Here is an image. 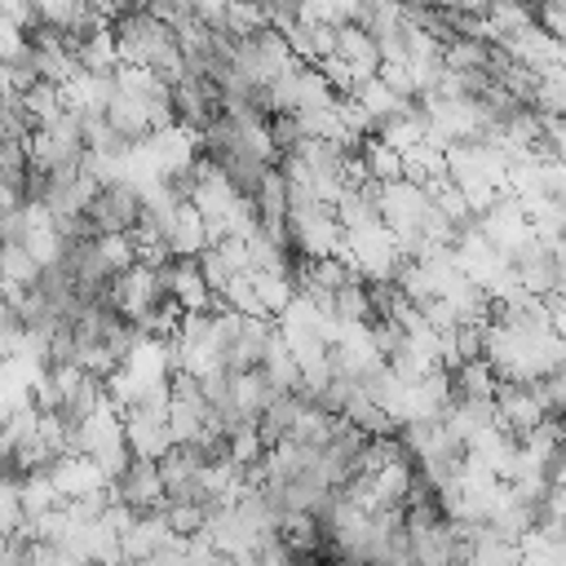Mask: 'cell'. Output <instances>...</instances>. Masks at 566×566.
Returning <instances> with one entry per match:
<instances>
[{"mask_svg": "<svg viewBox=\"0 0 566 566\" xmlns=\"http://www.w3.org/2000/svg\"><path fill=\"white\" fill-rule=\"evenodd\" d=\"M40 274H44L40 256H35L22 239H4V279H9V283L31 287V283H40Z\"/></svg>", "mask_w": 566, "mask_h": 566, "instance_id": "e0dca14e", "label": "cell"}, {"mask_svg": "<svg viewBox=\"0 0 566 566\" xmlns=\"http://www.w3.org/2000/svg\"><path fill=\"white\" fill-rule=\"evenodd\" d=\"M363 159H367V168H371L376 181H398V177H407V155H402L394 142H385L380 133L363 137Z\"/></svg>", "mask_w": 566, "mask_h": 566, "instance_id": "9a60e30c", "label": "cell"}, {"mask_svg": "<svg viewBox=\"0 0 566 566\" xmlns=\"http://www.w3.org/2000/svg\"><path fill=\"white\" fill-rule=\"evenodd\" d=\"M159 279H164V292H168L181 310H203V314H212V310L226 305V296L212 292V283H208V274H203V265H199V256H172L168 265H159Z\"/></svg>", "mask_w": 566, "mask_h": 566, "instance_id": "6da1fadb", "label": "cell"}, {"mask_svg": "<svg viewBox=\"0 0 566 566\" xmlns=\"http://www.w3.org/2000/svg\"><path fill=\"white\" fill-rule=\"evenodd\" d=\"M164 513H168V526L177 535H199L212 517V504H203V500H164Z\"/></svg>", "mask_w": 566, "mask_h": 566, "instance_id": "ac0fdd59", "label": "cell"}, {"mask_svg": "<svg viewBox=\"0 0 566 566\" xmlns=\"http://www.w3.org/2000/svg\"><path fill=\"white\" fill-rule=\"evenodd\" d=\"M226 305H234L239 314H265V305H261V296H256V283H252V274L248 270H234V279L226 283Z\"/></svg>", "mask_w": 566, "mask_h": 566, "instance_id": "ffe728a7", "label": "cell"}, {"mask_svg": "<svg viewBox=\"0 0 566 566\" xmlns=\"http://www.w3.org/2000/svg\"><path fill=\"white\" fill-rule=\"evenodd\" d=\"M164 296H168V292H164L159 270H155V265H146V261H137V265H128V270H119V274L111 279L106 305H111V310H119L124 318H142V314H146V310H155Z\"/></svg>", "mask_w": 566, "mask_h": 566, "instance_id": "7a4b0ae2", "label": "cell"}, {"mask_svg": "<svg viewBox=\"0 0 566 566\" xmlns=\"http://www.w3.org/2000/svg\"><path fill=\"white\" fill-rule=\"evenodd\" d=\"M261 367H265V376H270V385H274L279 394H296V389L305 385V371H301V363H296L292 340L283 336V327H274V336H270V345H265Z\"/></svg>", "mask_w": 566, "mask_h": 566, "instance_id": "9c48e42d", "label": "cell"}, {"mask_svg": "<svg viewBox=\"0 0 566 566\" xmlns=\"http://www.w3.org/2000/svg\"><path fill=\"white\" fill-rule=\"evenodd\" d=\"M261 27H270V13H265L261 0H230V9H226V31H234V35L243 40V35H256Z\"/></svg>", "mask_w": 566, "mask_h": 566, "instance_id": "d6986e66", "label": "cell"}, {"mask_svg": "<svg viewBox=\"0 0 566 566\" xmlns=\"http://www.w3.org/2000/svg\"><path fill=\"white\" fill-rule=\"evenodd\" d=\"M142 208H146L142 186L128 181V177H115V181H106V186L93 195V203H88L84 212H88V217L102 226V234H106V230H133V226L142 221Z\"/></svg>", "mask_w": 566, "mask_h": 566, "instance_id": "3957f363", "label": "cell"}, {"mask_svg": "<svg viewBox=\"0 0 566 566\" xmlns=\"http://www.w3.org/2000/svg\"><path fill=\"white\" fill-rule=\"evenodd\" d=\"M115 500L133 504L137 513H150L168 500V482H164V469H159V455H133L128 469L111 482Z\"/></svg>", "mask_w": 566, "mask_h": 566, "instance_id": "277c9868", "label": "cell"}, {"mask_svg": "<svg viewBox=\"0 0 566 566\" xmlns=\"http://www.w3.org/2000/svg\"><path fill=\"white\" fill-rule=\"evenodd\" d=\"M336 53H340L345 62H354L363 80L376 75L380 62H385V57H380V44H376V31H371L367 22H358V18H349V22L336 27Z\"/></svg>", "mask_w": 566, "mask_h": 566, "instance_id": "52a82bcc", "label": "cell"}, {"mask_svg": "<svg viewBox=\"0 0 566 566\" xmlns=\"http://www.w3.org/2000/svg\"><path fill=\"white\" fill-rule=\"evenodd\" d=\"M491 53H495V40H478V35H455L442 44V57L451 71H491Z\"/></svg>", "mask_w": 566, "mask_h": 566, "instance_id": "2e32d148", "label": "cell"}, {"mask_svg": "<svg viewBox=\"0 0 566 566\" xmlns=\"http://www.w3.org/2000/svg\"><path fill=\"white\" fill-rule=\"evenodd\" d=\"M49 478L57 482L62 500H75V495H88V491L111 486L106 469H102V464H97L88 451H62V455L49 464Z\"/></svg>", "mask_w": 566, "mask_h": 566, "instance_id": "8992f818", "label": "cell"}, {"mask_svg": "<svg viewBox=\"0 0 566 566\" xmlns=\"http://www.w3.org/2000/svg\"><path fill=\"white\" fill-rule=\"evenodd\" d=\"M199 265H203V274H208V283H212V292H226V283L234 279V270H230V261L221 256L217 243H208V248L199 252Z\"/></svg>", "mask_w": 566, "mask_h": 566, "instance_id": "44dd1931", "label": "cell"}, {"mask_svg": "<svg viewBox=\"0 0 566 566\" xmlns=\"http://www.w3.org/2000/svg\"><path fill=\"white\" fill-rule=\"evenodd\" d=\"M451 389H455V398H495L500 371H495V363L486 354L482 358H464L460 367H451Z\"/></svg>", "mask_w": 566, "mask_h": 566, "instance_id": "7c38bea8", "label": "cell"}, {"mask_svg": "<svg viewBox=\"0 0 566 566\" xmlns=\"http://www.w3.org/2000/svg\"><path fill=\"white\" fill-rule=\"evenodd\" d=\"M354 97H358L376 119H389V115H398V111H407V106L416 102V97H402L394 84H385V80H380V71H376V75H367V80L354 88Z\"/></svg>", "mask_w": 566, "mask_h": 566, "instance_id": "5bb4252c", "label": "cell"}, {"mask_svg": "<svg viewBox=\"0 0 566 566\" xmlns=\"http://www.w3.org/2000/svg\"><path fill=\"white\" fill-rule=\"evenodd\" d=\"M168 243H172L177 256H199V252L212 243V239H208V217H203V208H199L195 199H181V208H177V226H172Z\"/></svg>", "mask_w": 566, "mask_h": 566, "instance_id": "8fae6325", "label": "cell"}, {"mask_svg": "<svg viewBox=\"0 0 566 566\" xmlns=\"http://www.w3.org/2000/svg\"><path fill=\"white\" fill-rule=\"evenodd\" d=\"M230 394H234V407H239V416H248V420H261V411L274 402V385H270V376H265V367H243V371H230Z\"/></svg>", "mask_w": 566, "mask_h": 566, "instance_id": "30bf717a", "label": "cell"}, {"mask_svg": "<svg viewBox=\"0 0 566 566\" xmlns=\"http://www.w3.org/2000/svg\"><path fill=\"white\" fill-rule=\"evenodd\" d=\"M380 80H385V84H394L402 97H420V88H416V75H411V62L385 57V62H380Z\"/></svg>", "mask_w": 566, "mask_h": 566, "instance_id": "7402d4cb", "label": "cell"}, {"mask_svg": "<svg viewBox=\"0 0 566 566\" xmlns=\"http://www.w3.org/2000/svg\"><path fill=\"white\" fill-rule=\"evenodd\" d=\"M106 119L128 137V142H146L155 133V115H150V97L142 93H128V88H115L111 102H106Z\"/></svg>", "mask_w": 566, "mask_h": 566, "instance_id": "ba28073f", "label": "cell"}, {"mask_svg": "<svg viewBox=\"0 0 566 566\" xmlns=\"http://www.w3.org/2000/svg\"><path fill=\"white\" fill-rule=\"evenodd\" d=\"M495 407H500V424H504L513 438L531 433V429L548 416V402H544V394H539L535 380H500Z\"/></svg>", "mask_w": 566, "mask_h": 566, "instance_id": "5b68a950", "label": "cell"}, {"mask_svg": "<svg viewBox=\"0 0 566 566\" xmlns=\"http://www.w3.org/2000/svg\"><path fill=\"white\" fill-rule=\"evenodd\" d=\"M75 53H80L84 71H115V66H119V35H115V22L93 27V31L80 40Z\"/></svg>", "mask_w": 566, "mask_h": 566, "instance_id": "4fadbf2b", "label": "cell"}]
</instances>
